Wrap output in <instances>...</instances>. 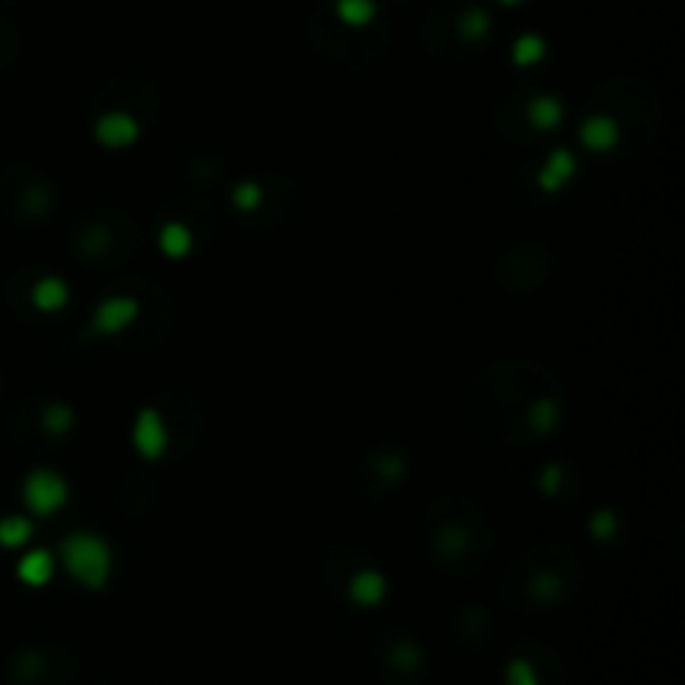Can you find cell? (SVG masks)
<instances>
[{"label":"cell","mask_w":685,"mask_h":685,"mask_svg":"<svg viewBox=\"0 0 685 685\" xmlns=\"http://www.w3.org/2000/svg\"><path fill=\"white\" fill-rule=\"evenodd\" d=\"M578 137L586 144L588 151H612L615 144H619V124L605 117V114H596V117H588L582 127H578Z\"/></svg>","instance_id":"cell-6"},{"label":"cell","mask_w":685,"mask_h":685,"mask_svg":"<svg viewBox=\"0 0 685 685\" xmlns=\"http://www.w3.org/2000/svg\"><path fill=\"white\" fill-rule=\"evenodd\" d=\"M391 665H395L399 672H418L421 669V649L418 645H411V642H399V645L391 649Z\"/></svg>","instance_id":"cell-19"},{"label":"cell","mask_w":685,"mask_h":685,"mask_svg":"<svg viewBox=\"0 0 685 685\" xmlns=\"http://www.w3.org/2000/svg\"><path fill=\"white\" fill-rule=\"evenodd\" d=\"M542 57H545V41L542 37L525 33V37L515 41V64L529 67V64H535V61H542Z\"/></svg>","instance_id":"cell-17"},{"label":"cell","mask_w":685,"mask_h":685,"mask_svg":"<svg viewBox=\"0 0 685 685\" xmlns=\"http://www.w3.org/2000/svg\"><path fill=\"white\" fill-rule=\"evenodd\" d=\"M498 4H509V7H511V4H521V0H498Z\"/></svg>","instance_id":"cell-24"},{"label":"cell","mask_w":685,"mask_h":685,"mask_svg":"<svg viewBox=\"0 0 685 685\" xmlns=\"http://www.w3.org/2000/svg\"><path fill=\"white\" fill-rule=\"evenodd\" d=\"M488 31H492V21H488V14L478 11V7L464 11L462 21H458V33H462L464 41H482Z\"/></svg>","instance_id":"cell-16"},{"label":"cell","mask_w":685,"mask_h":685,"mask_svg":"<svg viewBox=\"0 0 685 685\" xmlns=\"http://www.w3.org/2000/svg\"><path fill=\"white\" fill-rule=\"evenodd\" d=\"M17 575L27 586H47L51 575H54V562H51L47 552H27L21 558V565H17Z\"/></svg>","instance_id":"cell-10"},{"label":"cell","mask_w":685,"mask_h":685,"mask_svg":"<svg viewBox=\"0 0 685 685\" xmlns=\"http://www.w3.org/2000/svg\"><path fill=\"white\" fill-rule=\"evenodd\" d=\"M41 425H44V431H51V435H64V431L74 428V411L67 408V405H51V408H44Z\"/></svg>","instance_id":"cell-18"},{"label":"cell","mask_w":685,"mask_h":685,"mask_svg":"<svg viewBox=\"0 0 685 685\" xmlns=\"http://www.w3.org/2000/svg\"><path fill=\"white\" fill-rule=\"evenodd\" d=\"M64 565L80 586L104 588V582L111 578L114 555L104 539L88 535V531H78V535L64 539Z\"/></svg>","instance_id":"cell-1"},{"label":"cell","mask_w":685,"mask_h":685,"mask_svg":"<svg viewBox=\"0 0 685 685\" xmlns=\"http://www.w3.org/2000/svg\"><path fill=\"white\" fill-rule=\"evenodd\" d=\"M161 251L167 258H184L191 251V231L184 224H164L161 228Z\"/></svg>","instance_id":"cell-13"},{"label":"cell","mask_w":685,"mask_h":685,"mask_svg":"<svg viewBox=\"0 0 685 685\" xmlns=\"http://www.w3.org/2000/svg\"><path fill=\"white\" fill-rule=\"evenodd\" d=\"M23 502L37 515H54L67 505V482L57 472H31L23 482Z\"/></svg>","instance_id":"cell-2"},{"label":"cell","mask_w":685,"mask_h":685,"mask_svg":"<svg viewBox=\"0 0 685 685\" xmlns=\"http://www.w3.org/2000/svg\"><path fill=\"white\" fill-rule=\"evenodd\" d=\"M348 592H352V602H358V605H378L388 592V582L381 572H358L348 582Z\"/></svg>","instance_id":"cell-7"},{"label":"cell","mask_w":685,"mask_h":685,"mask_svg":"<svg viewBox=\"0 0 685 685\" xmlns=\"http://www.w3.org/2000/svg\"><path fill=\"white\" fill-rule=\"evenodd\" d=\"M31 298L37 311H61L67 305V298H70V291H67V285L61 277H41V281L33 285Z\"/></svg>","instance_id":"cell-8"},{"label":"cell","mask_w":685,"mask_h":685,"mask_svg":"<svg viewBox=\"0 0 685 685\" xmlns=\"http://www.w3.org/2000/svg\"><path fill=\"white\" fill-rule=\"evenodd\" d=\"M572 174H575V157L568 151H555L549 157V164L542 167V174H539V184H542V191H558L565 181H572Z\"/></svg>","instance_id":"cell-9"},{"label":"cell","mask_w":685,"mask_h":685,"mask_svg":"<svg viewBox=\"0 0 685 685\" xmlns=\"http://www.w3.org/2000/svg\"><path fill=\"white\" fill-rule=\"evenodd\" d=\"M592 535H596V539H612V535H615V515H612V511H596Z\"/></svg>","instance_id":"cell-22"},{"label":"cell","mask_w":685,"mask_h":685,"mask_svg":"<svg viewBox=\"0 0 685 685\" xmlns=\"http://www.w3.org/2000/svg\"><path fill=\"white\" fill-rule=\"evenodd\" d=\"M141 305L134 298H108L100 301L98 311H94V332L100 334H117L124 332L134 318H137Z\"/></svg>","instance_id":"cell-4"},{"label":"cell","mask_w":685,"mask_h":685,"mask_svg":"<svg viewBox=\"0 0 685 685\" xmlns=\"http://www.w3.org/2000/svg\"><path fill=\"white\" fill-rule=\"evenodd\" d=\"M234 204H238V211H255L258 204H261V188H258L255 181L238 184V188H234Z\"/></svg>","instance_id":"cell-21"},{"label":"cell","mask_w":685,"mask_h":685,"mask_svg":"<svg viewBox=\"0 0 685 685\" xmlns=\"http://www.w3.org/2000/svg\"><path fill=\"white\" fill-rule=\"evenodd\" d=\"M529 117L539 131H555L562 124V104L555 98H535L529 104Z\"/></svg>","instance_id":"cell-11"},{"label":"cell","mask_w":685,"mask_h":685,"mask_svg":"<svg viewBox=\"0 0 685 685\" xmlns=\"http://www.w3.org/2000/svg\"><path fill=\"white\" fill-rule=\"evenodd\" d=\"M505 679H509V685H539L535 665L525 662V659H511L509 669H505Z\"/></svg>","instance_id":"cell-20"},{"label":"cell","mask_w":685,"mask_h":685,"mask_svg":"<svg viewBox=\"0 0 685 685\" xmlns=\"http://www.w3.org/2000/svg\"><path fill=\"white\" fill-rule=\"evenodd\" d=\"M542 475H545V478H542V492H545V495H552V492H558V482H562V468H558V464H549Z\"/></svg>","instance_id":"cell-23"},{"label":"cell","mask_w":685,"mask_h":685,"mask_svg":"<svg viewBox=\"0 0 685 685\" xmlns=\"http://www.w3.org/2000/svg\"><path fill=\"white\" fill-rule=\"evenodd\" d=\"M31 535H33V525L27 519H21V515H11V519L0 521V545H4V549H17V545H23Z\"/></svg>","instance_id":"cell-14"},{"label":"cell","mask_w":685,"mask_h":685,"mask_svg":"<svg viewBox=\"0 0 685 685\" xmlns=\"http://www.w3.org/2000/svg\"><path fill=\"white\" fill-rule=\"evenodd\" d=\"M558 425V405L552 399H542L539 405H531L529 411V428L535 435H545V431H552Z\"/></svg>","instance_id":"cell-15"},{"label":"cell","mask_w":685,"mask_h":685,"mask_svg":"<svg viewBox=\"0 0 685 685\" xmlns=\"http://www.w3.org/2000/svg\"><path fill=\"white\" fill-rule=\"evenodd\" d=\"M334 11H338V17H342L348 27H365V23L375 21V0H338L334 4Z\"/></svg>","instance_id":"cell-12"},{"label":"cell","mask_w":685,"mask_h":685,"mask_svg":"<svg viewBox=\"0 0 685 685\" xmlns=\"http://www.w3.org/2000/svg\"><path fill=\"white\" fill-rule=\"evenodd\" d=\"M134 445H137V452L144 458H161L167 448V431H164V421L157 415L155 408H144L134 421Z\"/></svg>","instance_id":"cell-3"},{"label":"cell","mask_w":685,"mask_h":685,"mask_svg":"<svg viewBox=\"0 0 685 685\" xmlns=\"http://www.w3.org/2000/svg\"><path fill=\"white\" fill-rule=\"evenodd\" d=\"M137 131H141L137 121L124 111L104 114V117H98V124H94V137H98L104 147H127V144L137 141Z\"/></svg>","instance_id":"cell-5"}]
</instances>
